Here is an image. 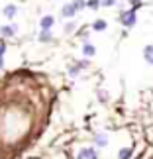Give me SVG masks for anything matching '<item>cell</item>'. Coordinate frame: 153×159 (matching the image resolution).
<instances>
[{
  "label": "cell",
  "mask_w": 153,
  "mask_h": 159,
  "mask_svg": "<svg viewBox=\"0 0 153 159\" xmlns=\"http://www.w3.org/2000/svg\"><path fill=\"white\" fill-rule=\"evenodd\" d=\"M128 2L132 4V10H137L139 6H142V0H128Z\"/></svg>",
  "instance_id": "obj_17"
},
{
  "label": "cell",
  "mask_w": 153,
  "mask_h": 159,
  "mask_svg": "<svg viewBox=\"0 0 153 159\" xmlns=\"http://www.w3.org/2000/svg\"><path fill=\"white\" fill-rule=\"evenodd\" d=\"M4 53H6V43L0 41V57H4Z\"/></svg>",
  "instance_id": "obj_19"
},
{
  "label": "cell",
  "mask_w": 153,
  "mask_h": 159,
  "mask_svg": "<svg viewBox=\"0 0 153 159\" xmlns=\"http://www.w3.org/2000/svg\"><path fill=\"white\" fill-rule=\"evenodd\" d=\"M106 28H108L106 20H94L92 22V30H94V32H104Z\"/></svg>",
  "instance_id": "obj_11"
},
{
  "label": "cell",
  "mask_w": 153,
  "mask_h": 159,
  "mask_svg": "<svg viewBox=\"0 0 153 159\" xmlns=\"http://www.w3.org/2000/svg\"><path fill=\"white\" fill-rule=\"evenodd\" d=\"M77 159H100V155H98V149L96 148H83L79 151Z\"/></svg>",
  "instance_id": "obj_2"
},
{
  "label": "cell",
  "mask_w": 153,
  "mask_h": 159,
  "mask_svg": "<svg viewBox=\"0 0 153 159\" xmlns=\"http://www.w3.org/2000/svg\"><path fill=\"white\" fill-rule=\"evenodd\" d=\"M16 32H18L16 24H12V26H0V35L2 38H14Z\"/></svg>",
  "instance_id": "obj_3"
},
{
  "label": "cell",
  "mask_w": 153,
  "mask_h": 159,
  "mask_svg": "<svg viewBox=\"0 0 153 159\" xmlns=\"http://www.w3.org/2000/svg\"><path fill=\"white\" fill-rule=\"evenodd\" d=\"M87 6L90 10H98L102 6V0H87Z\"/></svg>",
  "instance_id": "obj_13"
},
{
  "label": "cell",
  "mask_w": 153,
  "mask_h": 159,
  "mask_svg": "<svg viewBox=\"0 0 153 159\" xmlns=\"http://www.w3.org/2000/svg\"><path fill=\"white\" fill-rule=\"evenodd\" d=\"M2 14L8 18V20H14L16 14H18V6H16V4H8V6H4V8H2Z\"/></svg>",
  "instance_id": "obj_4"
},
{
  "label": "cell",
  "mask_w": 153,
  "mask_h": 159,
  "mask_svg": "<svg viewBox=\"0 0 153 159\" xmlns=\"http://www.w3.org/2000/svg\"><path fill=\"white\" fill-rule=\"evenodd\" d=\"M81 71H83V69H81L79 65H71V67H69V75H71V77H77Z\"/></svg>",
  "instance_id": "obj_14"
},
{
  "label": "cell",
  "mask_w": 153,
  "mask_h": 159,
  "mask_svg": "<svg viewBox=\"0 0 153 159\" xmlns=\"http://www.w3.org/2000/svg\"><path fill=\"white\" fill-rule=\"evenodd\" d=\"M116 0H102V6H114Z\"/></svg>",
  "instance_id": "obj_20"
},
{
  "label": "cell",
  "mask_w": 153,
  "mask_h": 159,
  "mask_svg": "<svg viewBox=\"0 0 153 159\" xmlns=\"http://www.w3.org/2000/svg\"><path fill=\"white\" fill-rule=\"evenodd\" d=\"M132 148H122L120 151H118V159H130L132 157Z\"/></svg>",
  "instance_id": "obj_12"
},
{
  "label": "cell",
  "mask_w": 153,
  "mask_h": 159,
  "mask_svg": "<svg viewBox=\"0 0 153 159\" xmlns=\"http://www.w3.org/2000/svg\"><path fill=\"white\" fill-rule=\"evenodd\" d=\"M38 39L41 41V43H47V41H53V34H51V30H41V34L38 35Z\"/></svg>",
  "instance_id": "obj_8"
},
{
  "label": "cell",
  "mask_w": 153,
  "mask_h": 159,
  "mask_svg": "<svg viewBox=\"0 0 153 159\" xmlns=\"http://www.w3.org/2000/svg\"><path fill=\"white\" fill-rule=\"evenodd\" d=\"M143 59H145L147 65H153V45L151 43L143 47Z\"/></svg>",
  "instance_id": "obj_7"
},
{
  "label": "cell",
  "mask_w": 153,
  "mask_h": 159,
  "mask_svg": "<svg viewBox=\"0 0 153 159\" xmlns=\"http://www.w3.org/2000/svg\"><path fill=\"white\" fill-rule=\"evenodd\" d=\"M0 69H4V57H0Z\"/></svg>",
  "instance_id": "obj_21"
},
{
  "label": "cell",
  "mask_w": 153,
  "mask_h": 159,
  "mask_svg": "<svg viewBox=\"0 0 153 159\" xmlns=\"http://www.w3.org/2000/svg\"><path fill=\"white\" fill-rule=\"evenodd\" d=\"M98 96H100V100H102V102H106V100H108V94H106V90H100V93H98Z\"/></svg>",
  "instance_id": "obj_18"
},
{
  "label": "cell",
  "mask_w": 153,
  "mask_h": 159,
  "mask_svg": "<svg viewBox=\"0 0 153 159\" xmlns=\"http://www.w3.org/2000/svg\"><path fill=\"white\" fill-rule=\"evenodd\" d=\"M120 22H122V26H126V28H133L136 26V22H137V14H136V10H124L120 14Z\"/></svg>",
  "instance_id": "obj_1"
},
{
  "label": "cell",
  "mask_w": 153,
  "mask_h": 159,
  "mask_svg": "<svg viewBox=\"0 0 153 159\" xmlns=\"http://www.w3.org/2000/svg\"><path fill=\"white\" fill-rule=\"evenodd\" d=\"M75 14H77V8L73 6V2L71 4H65L63 8H61V16H63V18H73Z\"/></svg>",
  "instance_id": "obj_6"
},
{
  "label": "cell",
  "mask_w": 153,
  "mask_h": 159,
  "mask_svg": "<svg viewBox=\"0 0 153 159\" xmlns=\"http://www.w3.org/2000/svg\"><path fill=\"white\" fill-rule=\"evenodd\" d=\"M53 24H55V18H53L51 14H47V16H43V18L39 20L41 30H51V28H53Z\"/></svg>",
  "instance_id": "obj_5"
},
{
  "label": "cell",
  "mask_w": 153,
  "mask_h": 159,
  "mask_svg": "<svg viewBox=\"0 0 153 159\" xmlns=\"http://www.w3.org/2000/svg\"><path fill=\"white\" fill-rule=\"evenodd\" d=\"M73 32H75V22L65 24V34H73Z\"/></svg>",
  "instance_id": "obj_16"
},
{
  "label": "cell",
  "mask_w": 153,
  "mask_h": 159,
  "mask_svg": "<svg viewBox=\"0 0 153 159\" xmlns=\"http://www.w3.org/2000/svg\"><path fill=\"white\" fill-rule=\"evenodd\" d=\"M94 53H96V47L92 43H88V41H87V43H83V55H84V57H92Z\"/></svg>",
  "instance_id": "obj_10"
},
{
  "label": "cell",
  "mask_w": 153,
  "mask_h": 159,
  "mask_svg": "<svg viewBox=\"0 0 153 159\" xmlns=\"http://www.w3.org/2000/svg\"><path fill=\"white\" fill-rule=\"evenodd\" d=\"M94 143L98 145V148H106V145H108V136H106V134H96V136H94Z\"/></svg>",
  "instance_id": "obj_9"
},
{
  "label": "cell",
  "mask_w": 153,
  "mask_h": 159,
  "mask_svg": "<svg viewBox=\"0 0 153 159\" xmlns=\"http://www.w3.org/2000/svg\"><path fill=\"white\" fill-rule=\"evenodd\" d=\"M73 6H75V8H77V12H79V10L87 8V2H84V0H73Z\"/></svg>",
  "instance_id": "obj_15"
}]
</instances>
